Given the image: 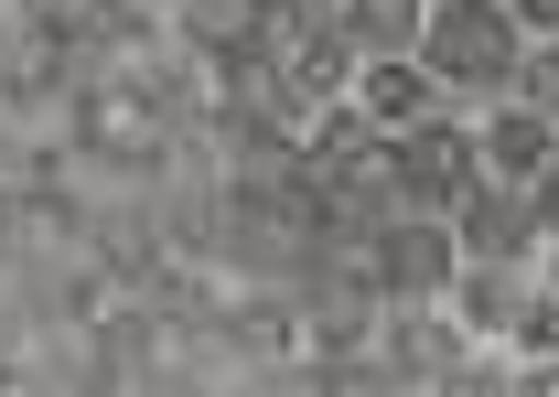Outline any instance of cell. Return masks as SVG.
<instances>
[{
  "instance_id": "obj_6",
  "label": "cell",
  "mask_w": 559,
  "mask_h": 397,
  "mask_svg": "<svg viewBox=\"0 0 559 397\" xmlns=\"http://www.w3.org/2000/svg\"><path fill=\"white\" fill-rule=\"evenodd\" d=\"M345 108H355V119H366L377 140H388V130H409V119H430L441 97H430L419 55H355V75H345Z\"/></svg>"
},
{
  "instance_id": "obj_5",
  "label": "cell",
  "mask_w": 559,
  "mask_h": 397,
  "mask_svg": "<svg viewBox=\"0 0 559 397\" xmlns=\"http://www.w3.org/2000/svg\"><path fill=\"white\" fill-rule=\"evenodd\" d=\"M527 279H538L527 258H452V279H441V312H452V333H474V344H506L516 301H527Z\"/></svg>"
},
{
  "instance_id": "obj_8",
  "label": "cell",
  "mask_w": 559,
  "mask_h": 397,
  "mask_svg": "<svg viewBox=\"0 0 559 397\" xmlns=\"http://www.w3.org/2000/svg\"><path fill=\"white\" fill-rule=\"evenodd\" d=\"M506 22H516L527 44H559V0H506Z\"/></svg>"
},
{
  "instance_id": "obj_1",
  "label": "cell",
  "mask_w": 559,
  "mask_h": 397,
  "mask_svg": "<svg viewBox=\"0 0 559 397\" xmlns=\"http://www.w3.org/2000/svg\"><path fill=\"white\" fill-rule=\"evenodd\" d=\"M409 55H419V75H430L441 108H485V97H506V75H516V55H527V33L506 22V0H419Z\"/></svg>"
},
{
  "instance_id": "obj_2",
  "label": "cell",
  "mask_w": 559,
  "mask_h": 397,
  "mask_svg": "<svg viewBox=\"0 0 559 397\" xmlns=\"http://www.w3.org/2000/svg\"><path fill=\"white\" fill-rule=\"evenodd\" d=\"M463 119H474V183L538 194L559 172V119H538L527 97H485V108H463Z\"/></svg>"
},
{
  "instance_id": "obj_3",
  "label": "cell",
  "mask_w": 559,
  "mask_h": 397,
  "mask_svg": "<svg viewBox=\"0 0 559 397\" xmlns=\"http://www.w3.org/2000/svg\"><path fill=\"white\" fill-rule=\"evenodd\" d=\"M452 258H463V248H452V226H441V215H409V204H399V215H377V237H366V268H377V290H388V301H441Z\"/></svg>"
},
{
  "instance_id": "obj_7",
  "label": "cell",
  "mask_w": 559,
  "mask_h": 397,
  "mask_svg": "<svg viewBox=\"0 0 559 397\" xmlns=\"http://www.w3.org/2000/svg\"><path fill=\"white\" fill-rule=\"evenodd\" d=\"M506 97H527L538 119H559V44H527V55H516V75H506Z\"/></svg>"
},
{
  "instance_id": "obj_4",
  "label": "cell",
  "mask_w": 559,
  "mask_h": 397,
  "mask_svg": "<svg viewBox=\"0 0 559 397\" xmlns=\"http://www.w3.org/2000/svg\"><path fill=\"white\" fill-rule=\"evenodd\" d=\"M441 226H452L463 258H538V204L506 194V183H463L441 204Z\"/></svg>"
}]
</instances>
